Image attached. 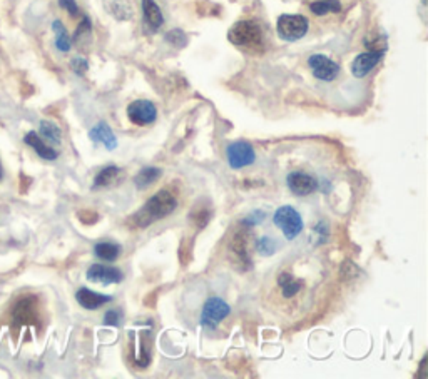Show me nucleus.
<instances>
[{
	"label": "nucleus",
	"mask_w": 428,
	"mask_h": 379,
	"mask_svg": "<svg viewBox=\"0 0 428 379\" xmlns=\"http://www.w3.org/2000/svg\"><path fill=\"white\" fill-rule=\"evenodd\" d=\"M278 284H280L281 293L285 298H293V296H296L301 291V288H303V281L291 276L290 272H281V274L278 276Z\"/></svg>",
	"instance_id": "a211bd4d"
},
{
	"label": "nucleus",
	"mask_w": 428,
	"mask_h": 379,
	"mask_svg": "<svg viewBox=\"0 0 428 379\" xmlns=\"http://www.w3.org/2000/svg\"><path fill=\"white\" fill-rule=\"evenodd\" d=\"M0 179H2V169H0Z\"/></svg>",
	"instance_id": "473e14b6"
},
{
	"label": "nucleus",
	"mask_w": 428,
	"mask_h": 379,
	"mask_svg": "<svg viewBox=\"0 0 428 379\" xmlns=\"http://www.w3.org/2000/svg\"><path fill=\"white\" fill-rule=\"evenodd\" d=\"M227 39L236 47L249 50V52H263L264 50L263 30L253 21L236 22L227 32Z\"/></svg>",
	"instance_id": "f03ea898"
},
{
	"label": "nucleus",
	"mask_w": 428,
	"mask_h": 379,
	"mask_svg": "<svg viewBox=\"0 0 428 379\" xmlns=\"http://www.w3.org/2000/svg\"><path fill=\"white\" fill-rule=\"evenodd\" d=\"M94 252L97 257L102 259V261L114 262L118 261V257L120 256V246L116 243H99L96 244Z\"/></svg>",
	"instance_id": "412c9836"
},
{
	"label": "nucleus",
	"mask_w": 428,
	"mask_h": 379,
	"mask_svg": "<svg viewBox=\"0 0 428 379\" xmlns=\"http://www.w3.org/2000/svg\"><path fill=\"white\" fill-rule=\"evenodd\" d=\"M119 317H120V313L118 311V309H111V311L106 313L104 322L107 326H118L119 325Z\"/></svg>",
	"instance_id": "7c9ffc66"
},
{
	"label": "nucleus",
	"mask_w": 428,
	"mask_h": 379,
	"mask_svg": "<svg viewBox=\"0 0 428 379\" xmlns=\"http://www.w3.org/2000/svg\"><path fill=\"white\" fill-rule=\"evenodd\" d=\"M128 117L136 126H149L156 121L157 109L151 100H134L128 107Z\"/></svg>",
	"instance_id": "6e6552de"
},
{
	"label": "nucleus",
	"mask_w": 428,
	"mask_h": 379,
	"mask_svg": "<svg viewBox=\"0 0 428 379\" xmlns=\"http://www.w3.org/2000/svg\"><path fill=\"white\" fill-rule=\"evenodd\" d=\"M249 228L248 226H241V229H238L232 235L231 243H230V249L232 252V256L236 257V261L240 264H244L246 269L251 267V254H249Z\"/></svg>",
	"instance_id": "9d476101"
},
{
	"label": "nucleus",
	"mask_w": 428,
	"mask_h": 379,
	"mask_svg": "<svg viewBox=\"0 0 428 379\" xmlns=\"http://www.w3.org/2000/svg\"><path fill=\"white\" fill-rule=\"evenodd\" d=\"M12 317L16 325H35L39 317V303L34 296H26L16 304L12 311Z\"/></svg>",
	"instance_id": "1a4fd4ad"
},
{
	"label": "nucleus",
	"mask_w": 428,
	"mask_h": 379,
	"mask_svg": "<svg viewBox=\"0 0 428 379\" xmlns=\"http://www.w3.org/2000/svg\"><path fill=\"white\" fill-rule=\"evenodd\" d=\"M91 34V21L87 17L82 18V22L79 24L76 34H74V42H79V40L84 39L86 35Z\"/></svg>",
	"instance_id": "bb28decb"
},
{
	"label": "nucleus",
	"mask_w": 428,
	"mask_h": 379,
	"mask_svg": "<svg viewBox=\"0 0 428 379\" xmlns=\"http://www.w3.org/2000/svg\"><path fill=\"white\" fill-rule=\"evenodd\" d=\"M79 219H81L84 224H92L94 221H97V214H94V212L91 211H82L79 212Z\"/></svg>",
	"instance_id": "2f4dec72"
},
{
	"label": "nucleus",
	"mask_w": 428,
	"mask_h": 379,
	"mask_svg": "<svg viewBox=\"0 0 428 379\" xmlns=\"http://www.w3.org/2000/svg\"><path fill=\"white\" fill-rule=\"evenodd\" d=\"M308 27H310V22L306 17L283 13V16L278 18L276 30H278V35H280L283 40H286V42H296V40L303 39L306 35Z\"/></svg>",
	"instance_id": "7ed1b4c3"
},
{
	"label": "nucleus",
	"mask_w": 428,
	"mask_h": 379,
	"mask_svg": "<svg viewBox=\"0 0 428 379\" xmlns=\"http://www.w3.org/2000/svg\"><path fill=\"white\" fill-rule=\"evenodd\" d=\"M273 221L274 224L281 229V233L285 234V238L290 239V241L298 238V235L301 234V231H303V219H301L300 212L291 206L278 207L273 216Z\"/></svg>",
	"instance_id": "20e7f679"
},
{
	"label": "nucleus",
	"mask_w": 428,
	"mask_h": 379,
	"mask_svg": "<svg viewBox=\"0 0 428 379\" xmlns=\"http://www.w3.org/2000/svg\"><path fill=\"white\" fill-rule=\"evenodd\" d=\"M142 22L147 34H154L164 24V17L154 0H142Z\"/></svg>",
	"instance_id": "4468645a"
},
{
	"label": "nucleus",
	"mask_w": 428,
	"mask_h": 379,
	"mask_svg": "<svg viewBox=\"0 0 428 379\" xmlns=\"http://www.w3.org/2000/svg\"><path fill=\"white\" fill-rule=\"evenodd\" d=\"M89 139L94 144H102L106 149L114 151L118 147V139H116L113 129L106 122H99L89 131Z\"/></svg>",
	"instance_id": "dca6fc26"
},
{
	"label": "nucleus",
	"mask_w": 428,
	"mask_h": 379,
	"mask_svg": "<svg viewBox=\"0 0 428 379\" xmlns=\"http://www.w3.org/2000/svg\"><path fill=\"white\" fill-rule=\"evenodd\" d=\"M264 217H266V214H264L263 211H254L243 221V226H248V228H251V226H258L263 223Z\"/></svg>",
	"instance_id": "cd10ccee"
},
{
	"label": "nucleus",
	"mask_w": 428,
	"mask_h": 379,
	"mask_svg": "<svg viewBox=\"0 0 428 379\" xmlns=\"http://www.w3.org/2000/svg\"><path fill=\"white\" fill-rule=\"evenodd\" d=\"M178 207V201L169 191L156 192L149 201L133 216V226L136 228H147L154 224L156 221L164 219Z\"/></svg>",
	"instance_id": "f257e3e1"
},
{
	"label": "nucleus",
	"mask_w": 428,
	"mask_h": 379,
	"mask_svg": "<svg viewBox=\"0 0 428 379\" xmlns=\"http://www.w3.org/2000/svg\"><path fill=\"white\" fill-rule=\"evenodd\" d=\"M226 156H227V163H230L232 169L248 168V165H251L256 161L253 146L243 141L232 142V144L227 146Z\"/></svg>",
	"instance_id": "423d86ee"
},
{
	"label": "nucleus",
	"mask_w": 428,
	"mask_h": 379,
	"mask_svg": "<svg viewBox=\"0 0 428 379\" xmlns=\"http://www.w3.org/2000/svg\"><path fill=\"white\" fill-rule=\"evenodd\" d=\"M120 169L118 165H109V168H104L101 170L99 174L96 175L94 179V187H107V186H113L120 179Z\"/></svg>",
	"instance_id": "aec40b11"
},
{
	"label": "nucleus",
	"mask_w": 428,
	"mask_h": 379,
	"mask_svg": "<svg viewBox=\"0 0 428 379\" xmlns=\"http://www.w3.org/2000/svg\"><path fill=\"white\" fill-rule=\"evenodd\" d=\"M52 30L55 35V47H57V50H60V52H69L72 47V39H71V35H69V32L66 27H64L62 22L54 21Z\"/></svg>",
	"instance_id": "6ab92c4d"
},
{
	"label": "nucleus",
	"mask_w": 428,
	"mask_h": 379,
	"mask_svg": "<svg viewBox=\"0 0 428 379\" xmlns=\"http://www.w3.org/2000/svg\"><path fill=\"white\" fill-rule=\"evenodd\" d=\"M87 279L91 283H99V284H118L123 281V272H120L118 267L113 266H106V264H92L89 269H87Z\"/></svg>",
	"instance_id": "f8f14e48"
},
{
	"label": "nucleus",
	"mask_w": 428,
	"mask_h": 379,
	"mask_svg": "<svg viewBox=\"0 0 428 379\" xmlns=\"http://www.w3.org/2000/svg\"><path fill=\"white\" fill-rule=\"evenodd\" d=\"M162 175V170L159 168H144L139 170V174L134 177V184L137 189H146L151 184H154L157 179Z\"/></svg>",
	"instance_id": "4be33fe9"
},
{
	"label": "nucleus",
	"mask_w": 428,
	"mask_h": 379,
	"mask_svg": "<svg viewBox=\"0 0 428 379\" xmlns=\"http://www.w3.org/2000/svg\"><path fill=\"white\" fill-rule=\"evenodd\" d=\"M256 249H258V252L261 254V256H271L276 251L278 243L274 241L273 238H268V235H263V238H259L258 241L254 243Z\"/></svg>",
	"instance_id": "393cba45"
},
{
	"label": "nucleus",
	"mask_w": 428,
	"mask_h": 379,
	"mask_svg": "<svg viewBox=\"0 0 428 379\" xmlns=\"http://www.w3.org/2000/svg\"><path fill=\"white\" fill-rule=\"evenodd\" d=\"M310 8L315 16H327L330 12L338 13L342 11V4L339 0H313L310 4Z\"/></svg>",
	"instance_id": "5701e85b"
},
{
	"label": "nucleus",
	"mask_w": 428,
	"mask_h": 379,
	"mask_svg": "<svg viewBox=\"0 0 428 379\" xmlns=\"http://www.w3.org/2000/svg\"><path fill=\"white\" fill-rule=\"evenodd\" d=\"M76 299L84 309H89V311H94V309H99L101 306H104V304L113 301L111 296L94 293V291L87 289V288L79 289L76 293Z\"/></svg>",
	"instance_id": "2eb2a0df"
},
{
	"label": "nucleus",
	"mask_w": 428,
	"mask_h": 379,
	"mask_svg": "<svg viewBox=\"0 0 428 379\" xmlns=\"http://www.w3.org/2000/svg\"><path fill=\"white\" fill-rule=\"evenodd\" d=\"M231 308L225 299L221 298H209L203 306V313H201V326L206 327V330L213 331L220 326V322L223 319L230 316Z\"/></svg>",
	"instance_id": "39448f33"
},
{
	"label": "nucleus",
	"mask_w": 428,
	"mask_h": 379,
	"mask_svg": "<svg viewBox=\"0 0 428 379\" xmlns=\"http://www.w3.org/2000/svg\"><path fill=\"white\" fill-rule=\"evenodd\" d=\"M166 40L171 45H174V47H179V49H183L184 45L188 44V37H186L184 32L179 30V29H174V30L167 32V34H166Z\"/></svg>",
	"instance_id": "a878e982"
},
{
	"label": "nucleus",
	"mask_w": 428,
	"mask_h": 379,
	"mask_svg": "<svg viewBox=\"0 0 428 379\" xmlns=\"http://www.w3.org/2000/svg\"><path fill=\"white\" fill-rule=\"evenodd\" d=\"M24 142L29 147H32V149H34L37 152V156L42 157V159L55 161L59 157V152L55 151V149H52V147H49L47 144H45V142L42 141V139L39 137V134L34 132V131H30L29 134H26Z\"/></svg>",
	"instance_id": "f3484780"
},
{
	"label": "nucleus",
	"mask_w": 428,
	"mask_h": 379,
	"mask_svg": "<svg viewBox=\"0 0 428 379\" xmlns=\"http://www.w3.org/2000/svg\"><path fill=\"white\" fill-rule=\"evenodd\" d=\"M39 131L42 136H44L50 144H60L62 141V132H60V127L57 124H54L52 121H42L39 126Z\"/></svg>",
	"instance_id": "b1692460"
},
{
	"label": "nucleus",
	"mask_w": 428,
	"mask_h": 379,
	"mask_svg": "<svg viewBox=\"0 0 428 379\" xmlns=\"http://www.w3.org/2000/svg\"><path fill=\"white\" fill-rule=\"evenodd\" d=\"M71 67H72V71L77 74V76H84V74L87 72L89 64H87V61L84 57H76L71 61Z\"/></svg>",
	"instance_id": "c85d7f7f"
},
{
	"label": "nucleus",
	"mask_w": 428,
	"mask_h": 379,
	"mask_svg": "<svg viewBox=\"0 0 428 379\" xmlns=\"http://www.w3.org/2000/svg\"><path fill=\"white\" fill-rule=\"evenodd\" d=\"M286 182L295 196H310L318 189V182L313 175L305 173H291L288 175Z\"/></svg>",
	"instance_id": "ddd939ff"
},
{
	"label": "nucleus",
	"mask_w": 428,
	"mask_h": 379,
	"mask_svg": "<svg viewBox=\"0 0 428 379\" xmlns=\"http://www.w3.org/2000/svg\"><path fill=\"white\" fill-rule=\"evenodd\" d=\"M59 6L64 8V11H67L69 13H71L72 17L79 16V7L76 4V0H59Z\"/></svg>",
	"instance_id": "c756f323"
},
{
	"label": "nucleus",
	"mask_w": 428,
	"mask_h": 379,
	"mask_svg": "<svg viewBox=\"0 0 428 379\" xmlns=\"http://www.w3.org/2000/svg\"><path fill=\"white\" fill-rule=\"evenodd\" d=\"M385 49H371L368 52L358 54L355 57V61L351 64V74L356 78H361L373 71V69L378 66L381 59H383Z\"/></svg>",
	"instance_id": "9b49d317"
},
{
	"label": "nucleus",
	"mask_w": 428,
	"mask_h": 379,
	"mask_svg": "<svg viewBox=\"0 0 428 379\" xmlns=\"http://www.w3.org/2000/svg\"><path fill=\"white\" fill-rule=\"evenodd\" d=\"M308 67L318 81L332 82L338 77L339 66L323 54H315L308 59Z\"/></svg>",
	"instance_id": "0eeeda50"
}]
</instances>
